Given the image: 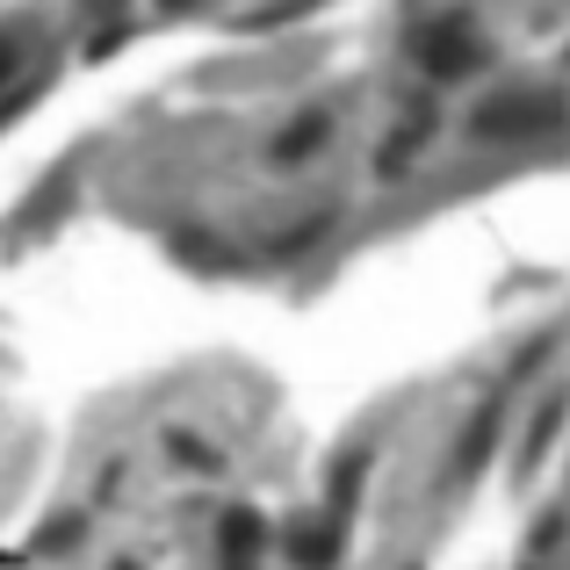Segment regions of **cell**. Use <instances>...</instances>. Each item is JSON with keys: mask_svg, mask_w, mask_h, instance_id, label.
<instances>
[{"mask_svg": "<svg viewBox=\"0 0 570 570\" xmlns=\"http://www.w3.org/2000/svg\"><path fill=\"white\" fill-rule=\"evenodd\" d=\"M557 124V101L549 95H528V101H484L476 109V138H528V130H549Z\"/></svg>", "mask_w": 570, "mask_h": 570, "instance_id": "cell-1", "label": "cell"}, {"mask_svg": "<svg viewBox=\"0 0 570 570\" xmlns=\"http://www.w3.org/2000/svg\"><path fill=\"white\" fill-rule=\"evenodd\" d=\"M476 58H484V51H476L455 22L419 37V72H426V80H462V72H476Z\"/></svg>", "mask_w": 570, "mask_h": 570, "instance_id": "cell-2", "label": "cell"}, {"mask_svg": "<svg viewBox=\"0 0 570 570\" xmlns=\"http://www.w3.org/2000/svg\"><path fill=\"white\" fill-rule=\"evenodd\" d=\"M491 441H499V404H484V412L470 419V433L455 441V476H476V470H484Z\"/></svg>", "mask_w": 570, "mask_h": 570, "instance_id": "cell-3", "label": "cell"}, {"mask_svg": "<svg viewBox=\"0 0 570 570\" xmlns=\"http://www.w3.org/2000/svg\"><path fill=\"white\" fill-rule=\"evenodd\" d=\"M174 261H188V267H238V253L217 246L209 232H195V224H188V232H174Z\"/></svg>", "mask_w": 570, "mask_h": 570, "instance_id": "cell-4", "label": "cell"}, {"mask_svg": "<svg viewBox=\"0 0 570 570\" xmlns=\"http://www.w3.org/2000/svg\"><path fill=\"white\" fill-rule=\"evenodd\" d=\"M217 549L224 557H253V549H261V520H253L246 505H232V513L217 520Z\"/></svg>", "mask_w": 570, "mask_h": 570, "instance_id": "cell-5", "label": "cell"}, {"mask_svg": "<svg viewBox=\"0 0 570 570\" xmlns=\"http://www.w3.org/2000/svg\"><path fill=\"white\" fill-rule=\"evenodd\" d=\"M318 138H325V116H304L296 130H282V138H275V167H296V159H311V153H318Z\"/></svg>", "mask_w": 570, "mask_h": 570, "instance_id": "cell-6", "label": "cell"}, {"mask_svg": "<svg viewBox=\"0 0 570 570\" xmlns=\"http://www.w3.org/2000/svg\"><path fill=\"white\" fill-rule=\"evenodd\" d=\"M289 557H296V563H333V557H340V534H333V528H296V534H289Z\"/></svg>", "mask_w": 570, "mask_h": 570, "instance_id": "cell-7", "label": "cell"}, {"mask_svg": "<svg viewBox=\"0 0 570 570\" xmlns=\"http://www.w3.org/2000/svg\"><path fill=\"white\" fill-rule=\"evenodd\" d=\"M557 419H563V404H557V397H549V404H542V412H534V426H528V462H542V448H549V441H557Z\"/></svg>", "mask_w": 570, "mask_h": 570, "instance_id": "cell-8", "label": "cell"}, {"mask_svg": "<svg viewBox=\"0 0 570 570\" xmlns=\"http://www.w3.org/2000/svg\"><path fill=\"white\" fill-rule=\"evenodd\" d=\"M362 470H368L362 455H347V462L333 470V505H347V499H354V484H362Z\"/></svg>", "mask_w": 570, "mask_h": 570, "instance_id": "cell-9", "label": "cell"}, {"mask_svg": "<svg viewBox=\"0 0 570 570\" xmlns=\"http://www.w3.org/2000/svg\"><path fill=\"white\" fill-rule=\"evenodd\" d=\"M167 448H174V455H181V462H188V470H209V462H217V455H209V448H203V441H195V433H174V441H167Z\"/></svg>", "mask_w": 570, "mask_h": 570, "instance_id": "cell-10", "label": "cell"}, {"mask_svg": "<svg viewBox=\"0 0 570 570\" xmlns=\"http://www.w3.org/2000/svg\"><path fill=\"white\" fill-rule=\"evenodd\" d=\"M14 66H22V51H14V43L0 37V80H14Z\"/></svg>", "mask_w": 570, "mask_h": 570, "instance_id": "cell-11", "label": "cell"}, {"mask_svg": "<svg viewBox=\"0 0 570 570\" xmlns=\"http://www.w3.org/2000/svg\"><path fill=\"white\" fill-rule=\"evenodd\" d=\"M95 8H116V0H95Z\"/></svg>", "mask_w": 570, "mask_h": 570, "instance_id": "cell-12", "label": "cell"}]
</instances>
